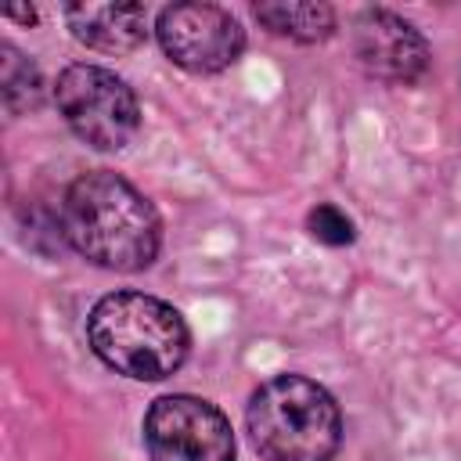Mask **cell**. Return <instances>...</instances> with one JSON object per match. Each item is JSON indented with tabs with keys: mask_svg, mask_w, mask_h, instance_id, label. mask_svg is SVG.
<instances>
[{
	"mask_svg": "<svg viewBox=\"0 0 461 461\" xmlns=\"http://www.w3.org/2000/svg\"><path fill=\"white\" fill-rule=\"evenodd\" d=\"M0 86H4V108H7V115H22V112H29V108H36L43 101L40 68L14 43H4L0 47Z\"/></svg>",
	"mask_w": 461,
	"mask_h": 461,
	"instance_id": "cell-10",
	"label": "cell"
},
{
	"mask_svg": "<svg viewBox=\"0 0 461 461\" xmlns=\"http://www.w3.org/2000/svg\"><path fill=\"white\" fill-rule=\"evenodd\" d=\"M151 461H234V432L220 407L202 396H158L144 414Z\"/></svg>",
	"mask_w": 461,
	"mask_h": 461,
	"instance_id": "cell-5",
	"label": "cell"
},
{
	"mask_svg": "<svg viewBox=\"0 0 461 461\" xmlns=\"http://www.w3.org/2000/svg\"><path fill=\"white\" fill-rule=\"evenodd\" d=\"M245 425L267 461H331L342 439L335 396L303 375L267 378L249 400Z\"/></svg>",
	"mask_w": 461,
	"mask_h": 461,
	"instance_id": "cell-3",
	"label": "cell"
},
{
	"mask_svg": "<svg viewBox=\"0 0 461 461\" xmlns=\"http://www.w3.org/2000/svg\"><path fill=\"white\" fill-rule=\"evenodd\" d=\"M86 339L112 371L137 382L169 378L191 349L184 317L144 292H112L97 299L86 317Z\"/></svg>",
	"mask_w": 461,
	"mask_h": 461,
	"instance_id": "cell-2",
	"label": "cell"
},
{
	"mask_svg": "<svg viewBox=\"0 0 461 461\" xmlns=\"http://www.w3.org/2000/svg\"><path fill=\"white\" fill-rule=\"evenodd\" d=\"M54 104L68 130L97 151H122L140 126L133 90L101 65H68L54 83Z\"/></svg>",
	"mask_w": 461,
	"mask_h": 461,
	"instance_id": "cell-4",
	"label": "cell"
},
{
	"mask_svg": "<svg viewBox=\"0 0 461 461\" xmlns=\"http://www.w3.org/2000/svg\"><path fill=\"white\" fill-rule=\"evenodd\" d=\"M306 230H310L317 241L331 245V249L349 245V241L357 238L353 220H349V216H346L339 205H331V202H321L317 209H310V216H306Z\"/></svg>",
	"mask_w": 461,
	"mask_h": 461,
	"instance_id": "cell-11",
	"label": "cell"
},
{
	"mask_svg": "<svg viewBox=\"0 0 461 461\" xmlns=\"http://www.w3.org/2000/svg\"><path fill=\"white\" fill-rule=\"evenodd\" d=\"M61 238L90 263L137 274L155 263L162 227L151 202L108 169L83 173L61 198Z\"/></svg>",
	"mask_w": 461,
	"mask_h": 461,
	"instance_id": "cell-1",
	"label": "cell"
},
{
	"mask_svg": "<svg viewBox=\"0 0 461 461\" xmlns=\"http://www.w3.org/2000/svg\"><path fill=\"white\" fill-rule=\"evenodd\" d=\"M256 18L274 36H288L295 43H321L335 32V11L313 0H270L256 7Z\"/></svg>",
	"mask_w": 461,
	"mask_h": 461,
	"instance_id": "cell-9",
	"label": "cell"
},
{
	"mask_svg": "<svg viewBox=\"0 0 461 461\" xmlns=\"http://www.w3.org/2000/svg\"><path fill=\"white\" fill-rule=\"evenodd\" d=\"M353 50L367 76L385 83H418L429 68L425 36L385 7H367L353 22Z\"/></svg>",
	"mask_w": 461,
	"mask_h": 461,
	"instance_id": "cell-7",
	"label": "cell"
},
{
	"mask_svg": "<svg viewBox=\"0 0 461 461\" xmlns=\"http://www.w3.org/2000/svg\"><path fill=\"white\" fill-rule=\"evenodd\" d=\"M166 58L187 72L209 76L234 65L245 50L241 22L220 4H173L155 22Z\"/></svg>",
	"mask_w": 461,
	"mask_h": 461,
	"instance_id": "cell-6",
	"label": "cell"
},
{
	"mask_svg": "<svg viewBox=\"0 0 461 461\" xmlns=\"http://www.w3.org/2000/svg\"><path fill=\"white\" fill-rule=\"evenodd\" d=\"M65 18L79 43L104 50V54L133 50L148 36L144 4H72Z\"/></svg>",
	"mask_w": 461,
	"mask_h": 461,
	"instance_id": "cell-8",
	"label": "cell"
}]
</instances>
